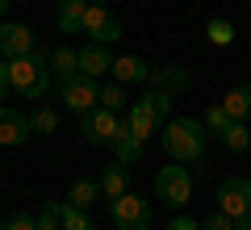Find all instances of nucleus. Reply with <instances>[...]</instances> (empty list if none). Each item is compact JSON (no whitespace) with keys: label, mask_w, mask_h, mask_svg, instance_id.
I'll return each instance as SVG.
<instances>
[{"label":"nucleus","mask_w":251,"mask_h":230,"mask_svg":"<svg viewBox=\"0 0 251 230\" xmlns=\"http://www.w3.org/2000/svg\"><path fill=\"white\" fill-rule=\"evenodd\" d=\"M113 151H117V163H122V168H134V163L143 159V138L130 134V122H126V130L113 138Z\"/></svg>","instance_id":"nucleus-15"},{"label":"nucleus","mask_w":251,"mask_h":230,"mask_svg":"<svg viewBox=\"0 0 251 230\" xmlns=\"http://www.w3.org/2000/svg\"><path fill=\"white\" fill-rule=\"evenodd\" d=\"M222 109L230 113V122H247V117H251V84L230 88V92H226V101H222Z\"/></svg>","instance_id":"nucleus-17"},{"label":"nucleus","mask_w":251,"mask_h":230,"mask_svg":"<svg viewBox=\"0 0 251 230\" xmlns=\"http://www.w3.org/2000/svg\"><path fill=\"white\" fill-rule=\"evenodd\" d=\"M130 168H122V163H113V168H105V176H100V193L113 201V197H122V193H130Z\"/></svg>","instance_id":"nucleus-19"},{"label":"nucleus","mask_w":251,"mask_h":230,"mask_svg":"<svg viewBox=\"0 0 251 230\" xmlns=\"http://www.w3.org/2000/svg\"><path fill=\"white\" fill-rule=\"evenodd\" d=\"M109 209H113L117 230H147V226H151V205H147L138 193L113 197V201H109Z\"/></svg>","instance_id":"nucleus-5"},{"label":"nucleus","mask_w":251,"mask_h":230,"mask_svg":"<svg viewBox=\"0 0 251 230\" xmlns=\"http://www.w3.org/2000/svg\"><path fill=\"white\" fill-rule=\"evenodd\" d=\"M75 54H80V76H88V80H97V76H105V71L113 67V54H109L105 42H88Z\"/></svg>","instance_id":"nucleus-12"},{"label":"nucleus","mask_w":251,"mask_h":230,"mask_svg":"<svg viewBox=\"0 0 251 230\" xmlns=\"http://www.w3.org/2000/svg\"><path fill=\"white\" fill-rule=\"evenodd\" d=\"M222 147H226V151H234V155H243V151L251 147V130H247V122H230V126H226Z\"/></svg>","instance_id":"nucleus-21"},{"label":"nucleus","mask_w":251,"mask_h":230,"mask_svg":"<svg viewBox=\"0 0 251 230\" xmlns=\"http://www.w3.org/2000/svg\"><path fill=\"white\" fill-rule=\"evenodd\" d=\"M168 230H201V222H193V218H172Z\"/></svg>","instance_id":"nucleus-30"},{"label":"nucleus","mask_w":251,"mask_h":230,"mask_svg":"<svg viewBox=\"0 0 251 230\" xmlns=\"http://www.w3.org/2000/svg\"><path fill=\"white\" fill-rule=\"evenodd\" d=\"M59 92H63V105L72 109V113H80V117L100 105V88H97V80H88V76H72L67 84H59Z\"/></svg>","instance_id":"nucleus-7"},{"label":"nucleus","mask_w":251,"mask_h":230,"mask_svg":"<svg viewBox=\"0 0 251 230\" xmlns=\"http://www.w3.org/2000/svg\"><path fill=\"white\" fill-rule=\"evenodd\" d=\"M218 209L226 218H239V213H251V180L247 176H226L218 184Z\"/></svg>","instance_id":"nucleus-8"},{"label":"nucleus","mask_w":251,"mask_h":230,"mask_svg":"<svg viewBox=\"0 0 251 230\" xmlns=\"http://www.w3.org/2000/svg\"><path fill=\"white\" fill-rule=\"evenodd\" d=\"M122 130H126V122L113 113V109H100V105L80 117V134H84V142H92V147H113V138Z\"/></svg>","instance_id":"nucleus-4"},{"label":"nucleus","mask_w":251,"mask_h":230,"mask_svg":"<svg viewBox=\"0 0 251 230\" xmlns=\"http://www.w3.org/2000/svg\"><path fill=\"white\" fill-rule=\"evenodd\" d=\"M92 4H109V0H92Z\"/></svg>","instance_id":"nucleus-34"},{"label":"nucleus","mask_w":251,"mask_h":230,"mask_svg":"<svg viewBox=\"0 0 251 230\" xmlns=\"http://www.w3.org/2000/svg\"><path fill=\"white\" fill-rule=\"evenodd\" d=\"M109 71H113V80H117V84H143L151 67H147L138 54H122V59H113V67H109Z\"/></svg>","instance_id":"nucleus-14"},{"label":"nucleus","mask_w":251,"mask_h":230,"mask_svg":"<svg viewBox=\"0 0 251 230\" xmlns=\"http://www.w3.org/2000/svg\"><path fill=\"white\" fill-rule=\"evenodd\" d=\"M80 34H88L92 42H117L122 38V21L109 13V4H88L84 9V21H80Z\"/></svg>","instance_id":"nucleus-6"},{"label":"nucleus","mask_w":251,"mask_h":230,"mask_svg":"<svg viewBox=\"0 0 251 230\" xmlns=\"http://www.w3.org/2000/svg\"><path fill=\"white\" fill-rule=\"evenodd\" d=\"M100 109H113V113H122L126 109V84H105V88H100Z\"/></svg>","instance_id":"nucleus-23"},{"label":"nucleus","mask_w":251,"mask_h":230,"mask_svg":"<svg viewBox=\"0 0 251 230\" xmlns=\"http://www.w3.org/2000/svg\"><path fill=\"white\" fill-rule=\"evenodd\" d=\"M29 134H34V126L21 109H0V147H17Z\"/></svg>","instance_id":"nucleus-11"},{"label":"nucleus","mask_w":251,"mask_h":230,"mask_svg":"<svg viewBox=\"0 0 251 230\" xmlns=\"http://www.w3.org/2000/svg\"><path fill=\"white\" fill-rule=\"evenodd\" d=\"M9 4H13V0H0V17H4V13H9Z\"/></svg>","instance_id":"nucleus-33"},{"label":"nucleus","mask_w":251,"mask_h":230,"mask_svg":"<svg viewBox=\"0 0 251 230\" xmlns=\"http://www.w3.org/2000/svg\"><path fill=\"white\" fill-rule=\"evenodd\" d=\"M147 84L159 92H184L188 88V71L180 63H168V67H151L147 71Z\"/></svg>","instance_id":"nucleus-13"},{"label":"nucleus","mask_w":251,"mask_h":230,"mask_svg":"<svg viewBox=\"0 0 251 230\" xmlns=\"http://www.w3.org/2000/svg\"><path fill=\"white\" fill-rule=\"evenodd\" d=\"M201 126H205V134H218V138H222L226 126H230V113H226L222 105H214V109L205 113V122H201Z\"/></svg>","instance_id":"nucleus-25"},{"label":"nucleus","mask_w":251,"mask_h":230,"mask_svg":"<svg viewBox=\"0 0 251 230\" xmlns=\"http://www.w3.org/2000/svg\"><path fill=\"white\" fill-rule=\"evenodd\" d=\"M59 226L63 230H97V226H92V218H88V209H75V205H63Z\"/></svg>","instance_id":"nucleus-22"},{"label":"nucleus","mask_w":251,"mask_h":230,"mask_svg":"<svg viewBox=\"0 0 251 230\" xmlns=\"http://www.w3.org/2000/svg\"><path fill=\"white\" fill-rule=\"evenodd\" d=\"M34 29L29 26H0V54L4 59H21V54H34Z\"/></svg>","instance_id":"nucleus-10"},{"label":"nucleus","mask_w":251,"mask_h":230,"mask_svg":"<svg viewBox=\"0 0 251 230\" xmlns=\"http://www.w3.org/2000/svg\"><path fill=\"white\" fill-rule=\"evenodd\" d=\"M59 213H63V205H46V209H42V218H38V230H63L59 226Z\"/></svg>","instance_id":"nucleus-28"},{"label":"nucleus","mask_w":251,"mask_h":230,"mask_svg":"<svg viewBox=\"0 0 251 230\" xmlns=\"http://www.w3.org/2000/svg\"><path fill=\"white\" fill-rule=\"evenodd\" d=\"M29 126H34V134H50L54 126H59V117H54L50 109H38V113L29 117Z\"/></svg>","instance_id":"nucleus-26"},{"label":"nucleus","mask_w":251,"mask_h":230,"mask_svg":"<svg viewBox=\"0 0 251 230\" xmlns=\"http://www.w3.org/2000/svg\"><path fill=\"white\" fill-rule=\"evenodd\" d=\"M9 88H13V84H9V59H0V97H4Z\"/></svg>","instance_id":"nucleus-31"},{"label":"nucleus","mask_w":251,"mask_h":230,"mask_svg":"<svg viewBox=\"0 0 251 230\" xmlns=\"http://www.w3.org/2000/svg\"><path fill=\"white\" fill-rule=\"evenodd\" d=\"M50 54L46 51H34V54H21V59H9V84H13V92L17 97H25V101H38V97H46L50 92Z\"/></svg>","instance_id":"nucleus-2"},{"label":"nucleus","mask_w":251,"mask_h":230,"mask_svg":"<svg viewBox=\"0 0 251 230\" xmlns=\"http://www.w3.org/2000/svg\"><path fill=\"white\" fill-rule=\"evenodd\" d=\"M0 230H38V218H29V213H9V218L0 222Z\"/></svg>","instance_id":"nucleus-27"},{"label":"nucleus","mask_w":251,"mask_h":230,"mask_svg":"<svg viewBox=\"0 0 251 230\" xmlns=\"http://www.w3.org/2000/svg\"><path fill=\"white\" fill-rule=\"evenodd\" d=\"M84 9H88V0H59V29L63 34H80Z\"/></svg>","instance_id":"nucleus-18"},{"label":"nucleus","mask_w":251,"mask_h":230,"mask_svg":"<svg viewBox=\"0 0 251 230\" xmlns=\"http://www.w3.org/2000/svg\"><path fill=\"white\" fill-rule=\"evenodd\" d=\"M46 63H50V76H54L59 84H67L72 76H80V54H75V51H67V46H59V51H54Z\"/></svg>","instance_id":"nucleus-16"},{"label":"nucleus","mask_w":251,"mask_h":230,"mask_svg":"<svg viewBox=\"0 0 251 230\" xmlns=\"http://www.w3.org/2000/svg\"><path fill=\"white\" fill-rule=\"evenodd\" d=\"M155 193H159V205H168V209H184V205L193 201V176H188V168H180L176 159H172L168 168H159V176H155Z\"/></svg>","instance_id":"nucleus-3"},{"label":"nucleus","mask_w":251,"mask_h":230,"mask_svg":"<svg viewBox=\"0 0 251 230\" xmlns=\"http://www.w3.org/2000/svg\"><path fill=\"white\" fill-rule=\"evenodd\" d=\"M126 122H130V134H134V138H143V142L155 134V126H159L163 117L155 113V101H151V92H147V97H138L134 105L126 109Z\"/></svg>","instance_id":"nucleus-9"},{"label":"nucleus","mask_w":251,"mask_h":230,"mask_svg":"<svg viewBox=\"0 0 251 230\" xmlns=\"http://www.w3.org/2000/svg\"><path fill=\"white\" fill-rule=\"evenodd\" d=\"M159 142H163V151H168V159H176V163H201L209 134H205V126L193 122V117H172V122L163 126Z\"/></svg>","instance_id":"nucleus-1"},{"label":"nucleus","mask_w":251,"mask_h":230,"mask_svg":"<svg viewBox=\"0 0 251 230\" xmlns=\"http://www.w3.org/2000/svg\"><path fill=\"white\" fill-rule=\"evenodd\" d=\"M205 34H209V42H214V46H230V42H234V26H230V21H222V17L209 21Z\"/></svg>","instance_id":"nucleus-24"},{"label":"nucleus","mask_w":251,"mask_h":230,"mask_svg":"<svg viewBox=\"0 0 251 230\" xmlns=\"http://www.w3.org/2000/svg\"><path fill=\"white\" fill-rule=\"evenodd\" d=\"M201 230H234V222H230V218H226V213H222V209H218V213H209V218H205V222H201Z\"/></svg>","instance_id":"nucleus-29"},{"label":"nucleus","mask_w":251,"mask_h":230,"mask_svg":"<svg viewBox=\"0 0 251 230\" xmlns=\"http://www.w3.org/2000/svg\"><path fill=\"white\" fill-rule=\"evenodd\" d=\"M234 230H251V213H239V218H230Z\"/></svg>","instance_id":"nucleus-32"},{"label":"nucleus","mask_w":251,"mask_h":230,"mask_svg":"<svg viewBox=\"0 0 251 230\" xmlns=\"http://www.w3.org/2000/svg\"><path fill=\"white\" fill-rule=\"evenodd\" d=\"M100 197V180H75L72 193H67V205H75V209H92Z\"/></svg>","instance_id":"nucleus-20"}]
</instances>
